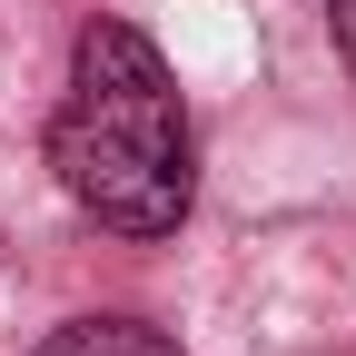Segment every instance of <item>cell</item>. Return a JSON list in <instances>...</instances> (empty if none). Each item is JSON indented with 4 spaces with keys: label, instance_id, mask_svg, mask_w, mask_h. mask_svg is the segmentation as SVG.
<instances>
[{
    "label": "cell",
    "instance_id": "6da1fadb",
    "mask_svg": "<svg viewBox=\"0 0 356 356\" xmlns=\"http://www.w3.org/2000/svg\"><path fill=\"white\" fill-rule=\"evenodd\" d=\"M50 168L79 218L119 238H168L188 218V109L149 30L89 20L70 50V99L50 119Z\"/></svg>",
    "mask_w": 356,
    "mask_h": 356
},
{
    "label": "cell",
    "instance_id": "7a4b0ae2",
    "mask_svg": "<svg viewBox=\"0 0 356 356\" xmlns=\"http://www.w3.org/2000/svg\"><path fill=\"white\" fill-rule=\"evenodd\" d=\"M40 356H178V337L149 317H70L40 337Z\"/></svg>",
    "mask_w": 356,
    "mask_h": 356
},
{
    "label": "cell",
    "instance_id": "3957f363",
    "mask_svg": "<svg viewBox=\"0 0 356 356\" xmlns=\"http://www.w3.org/2000/svg\"><path fill=\"white\" fill-rule=\"evenodd\" d=\"M327 30H337V60L356 70V0H327Z\"/></svg>",
    "mask_w": 356,
    "mask_h": 356
}]
</instances>
